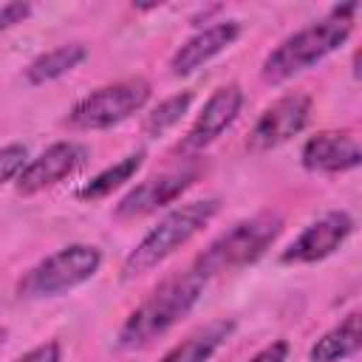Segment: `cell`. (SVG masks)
<instances>
[{
  "label": "cell",
  "mask_w": 362,
  "mask_h": 362,
  "mask_svg": "<svg viewBox=\"0 0 362 362\" xmlns=\"http://www.w3.org/2000/svg\"><path fill=\"white\" fill-rule=\"evenodd\" d=\"M206 280L189 266L181 274L167 277L158 283L122 322L116 334V348L122 351H139L164 337L173 325H178L201 300Z\"/></svg>",
  "instance_id": "obj_1"
},
{
  "label": "cell",
  "mask_w": 362,
  "mask_h": 362,
  "mask_svg": "<svg viewBox=\"0 0 362 362\" xmlns=\"http://www.w3.org/2000/svg\"><path fill=\"white\" fill-rule=\"evenodd\" d=\"M359 11V3H342L334 6L322 20L294 31L286 37L260 65V76L269 85L288 82L291 76L314 68L320 59L334 54L354 31V17Z\"/></svg>",
  "instance_id": "obj_2"
},
{
  "label": "cell",
  "mask_w": 362,
  "mask_h": 362,
  "mask_svg": "<svg viewBox=\"0 0 362 362\" xmlns=\"http://www.w3.org/2000/svg\"><path fill=\"white\" fill-rule=\"evenodd\" d=\"M218 209H221V201L218 198H201V201H192V204H184V206L170 209L130 249V255L122 263V277L124 280H133V277H141V274L153 272L156 266H161L170 255H175L184 243H189L218 215Z\"/></svg>",
  "instance_id": "obj_3"
},
{
  "label": "cell",
  "mask_w": 362,
  "mask_h": 362,
  "mask_svg": "<svg viewBox=\"0 0 362 362\" xmlns=\"http://www.w3.org/2000/svg\"><path fill=\"white\" fill-rule=\"evenodd\" d=\"M280 232H283V218L277 212H257L246 221H238L223 235H218L192 260V269L204 280H209L215 274H223V272L243 269V266L255 263L277 240Z\"/></svg>",
  "instance_id": "obj_4"
},
{
  "label": "cell",
  "mask_w": 362,
  "mask_h": 362,
  "mask_svg": "<svg viewBox=\"0 0 362 362\" xmlns=\"http://www.w3.org/2000/svg\"><path fill=\"white\" fill-rule=\"evenodd\" d=\"M102 266V252L90 243H68L31 266L20 283H17V297L20 300H45V297H59L68 294L71 288L88 283Z\"/></svg>",
  "instance_id": "obj_5"
},
{
  "label": "cell",
  "mask_w": 362,
  "mask_h": 362,
  "mask_svg": "<svg viewBox=\"0 0 362 362\" xmlns=\"http://www.w3.org/2000/svg\"><path fill=\"white\" fill-rule=\"evenodd\" d=\"M150 99V82L136 76V79H122L113 85H105L99 90H90L82 96L71 113H68V127L74 130H105L113 127L133 113H139Z\"/></svg>",
  "instance_id": "obj_6"
},
{
  "label": "cell",
  "mask_w": 362,
  "mask_h": 362,
  "mask_svg": "<svg viewBox=\"0 0 362 362\" xmlns=\"http://www.w3.org/2000/svg\"><path fill=\"white\" fill-rule=\"evenodd\" d=\"M201 175V167L198 164H181V167H173V170H164L158 175H150L147 181L136 184L113 209V215L119 221H136V218H144V215H153L158 212L161 206L173 204L175 198H181V192H187L195 178Z\"/></svg>",
  "instance_id": "obj_7"
},
{
  "label": "cell",
  "mask_w": 362,
  "mask_h": 362,
  "mask_svg": "<svg viewBox=\"0 0 362 362\" xmlns=\"http://www.w3.org/2000/svg\"><path fill=\"white\" fill-rule=\"evenodd\" d=\"M308 116H311V96L305 93L280 96L260 113V119L249 130V139H246L249 153H266L286 144L308 124Z\"/></svg>",
  "instance_id": "obj_8"
},
{
  "label": "cell",
  "mask_w": 362,
  "mask_h": 362,
  "mask_svg": "<svg viewBox=\"0 0 362 362\" xmlns=\"http://www.w3.org/2000/svg\"><path fill=\"white\" fill-rule=\"evenodd\" d=\"M354 232V218L342 209L325 212L322 218H317L314 223H308L283 252H280V263L286 266H303V263H317L325 260L328 255H334Z\"/></svg>",
  "instance_id": "obj_9"
},
{
  "label": "cell",
  "mask_w": 362,
  "mask_h": 362,
  "mask_svg": "<svg viewBox=\"0 0 362 362\" xmlns=\"http://www.w3.org/2000/svg\"><path fill=\"white\" fill-rule=\"evenodd\" d=\"M88 158V147L79 141H54L45 147L37 158H28V164L14 178V187L20 195H37L62 178H68L74 170H79Z\"/></svg>",
  "instance_id": "obj_10"
},
{
  "label": "cell",
  "mask_w": 362,
  "mask_h": 362,
  "mask_svg": "<svg viewBox=\"0 0 362 362\" xmlns=\"http://www.w3.org/2000/svg\"><path fill=\"white\" fill-rule=\"evenodd\" d=\"M240 107H243V90H240L238 82H229V85H221L218 90H212V96L204 102L201 113L189 124L187 136L181 139L178 150L181 153H192V150L209 147L223 130L232 127V122L238 119Z\"/></svg>",
  "instance_id": "obj_11"
},
{
  "label": "cell",
  "mask_w": 362,
  "mask_h": 362,
  "mask_svg": "<svg viewBox=\"0 0 362 362\" xmlns=\"http://www.w3.org/2000/svg\"><path fill=\"white\" fill-rule=\"evenodd\" d=\"M300 161L311 173H345L356 170L362 161L359 144L345 130H320L305 139L300 150Z\"/></svg>",
  "instance_id": "obj_12"
},
{
  "label": "cell",
  "mask_w": 362,
  "mask_h": 362,
  "mask_svg": "<svg viewBox=\"0 0 362 362\" xmlns=\"http://www.w3.org/2000/svg\"><path fill=\"white\" fill-rule=\"evenodd\" d=\"M238 37H240V23L238 20H221V23H212V25L201 28L198 34H192L173 54V59H170L173 76H187V74L198 71L201 65H206L209 59L223 54Z\"/></svg>",
  "instance_id": "obj_13"
},
{
  "label": "cell",
  "mask_w": 362,
  "mask_h": 362,
  "mask_svg": "<svg viewBox=\"0 0 362 362\" xmlns=\"http://www.w3.org/2000/svg\"><path fill=\"white\" fill-rule=\"evenodd\" d=\"M235 334V320H212L204 328L192 331L187 339H181L175 348H170L158 362H209L226 339Z\"/></svg>",
  "instance_id": "obj_14"
},
{
  "label": "cell",
  "mask_w": 362,
  "mask_h": 362,
  "mask_svg": "<svg viewBox=\"0 0 362 362\" xmlns=\"http://www.w3.org/2000/svg\"><path fill=\"white\" fill-rule=\"evenodd\" d=\"M362 348V331H359V311H351L339 325L325 331L308 351L311 362H342L348 356H356Z\"/></svg>",
  "instance_id": "obj_15"
},
{
  "label": "cell",
  "mask_w": 362,
  "mask_h": 362,
  "mask_svg": "<svg viewBox=\"0 0 362 362\" xmlns=\"http://www.w3.org/2000/svg\"><path fill=\"white\" fill-rule=\"evenodd\" d=\"M88 48L82 42H68V45H57L45 54H40L37 59L28 62L25 68V82L28 85H45L54 82L59 76H65L68 71H74L79 62H85Z\"/></svg>",
  "instance_id": "obj_16"
},
{
  "label": "cell",
  "mask_w": 362,
  "mask_h": 362,
  "mask_svg": "<svg viewBox=\"0 0 362 362\" xmlns=\"http://www.w3.org/2000/svg\"><path fill=\"white\" fill-rule=\"evenodd\" d=\"M141 164H144V150H136V153L124 156L122 161H116V164L105 167L102 173H96L85 187H79L76 189V198L79 201H99V198L110 195L116 187H122L124 181H130L141 170Z\"/></svg>",
  "instance_id": "obj_17"
},
{
  "label": "cell",
  "mask_w": 362,
  "mask_h": 362,
  "mask_svg": "<svg viewBox=\"0 0 362 362\" xmlns=\"http://www.w3.org/2000/svg\"><path fill=\"white\" fill-rule=\"evenodd\" d=\"M189 105H192V93H189V90H181V93L167 96L164 102H158V105L144 116V124H141L144 136L158 139V136H164L167 130H173V127L184 119V113L189 110Z\"/></svg>",
  "instance_id": "obj_18"
},
{
  "label": "cell",
  "mask_w": 362,
  "mask_h": 362,
  "mask_svg": "<svg viewBox=\"0 0 362 362\" xmlns=\"http://www.w3.org/2000/svg\"><path fill=\"white\" fill-rule=\"evenodd\" d=\"M25 164H28L25 144H6V147H0V187L14 181Z\"/></svg>",
  "instance_id": "obj_19"
},
{
  "label": "cell",
  "mask_w": 362,
  "mask_h": 362,
  "mask_svg": "<svg viewBox=\"0 0 362 362\" xmlns=\"http://www.w3.org/2000/svg\"><path fill=\"white\" fill-rule=\"evenodd\" d=\"M14 362H62V345L57 339H48L31 351H25L23 356H17Z\"/></svg>",
  "instance_id": "obj_20"
},
{
  "label": "cell",
  "mask_w": 362,
  "mask_h": 362,
  "mask_svg": "<svg viewBox=\"0 0 362 362\" xmlns=\"http://www.w3.org/2000/svg\"><path fill=\"white\" fill-rule=\"evenodd\" d=\"M28 14H31V3H6V6H0V31L14 28Z\"/></svg>",
  "instance_id": "obj_21"
},
{
  "label": "cell",
  "mask_w": 362,
  "mask_h": 362,
  "mask_svg": "<svg viewBox=\"0 0 362 362\" xmlns=\"http://www.w3.org/2000/svg\"><path fill=\"white\" fill-rule=\"evenodd\" d=\"M286 356H288V342L286 339H274L272 345L260 348L249 362H286Z\"/></svg>",
  "instance_id": "obj_22"
},
{
  "label": "cell",
  "mask_w": 362,
  "mask_h": 362,
  "mask_svg": "<svg viewBox=\"0 0 362 362\" xmlns=\"http://www.w3.org/2000/svg\"><path fill=\"white\" fill-rule=\"evenodd\" d=\"M6 337H8V331H6V328H0V348H3V342H6Z\"/></svg>",
  "instance_id": "obj_23"
}]
</instances>
